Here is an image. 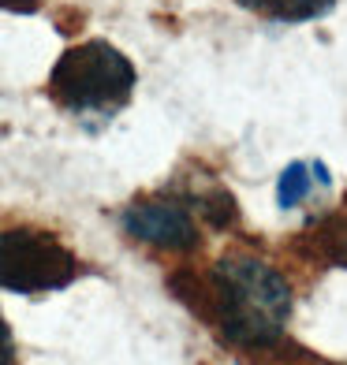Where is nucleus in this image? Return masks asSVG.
<instances>
[{"label":"nucleus","mask_w":347,"mask_h":365,"mask_svg":"<svg viewBox=\"0 0 347 365\" xmlns=\"http://www.w3.org/2000/svg\"><path fill=\"white\" fill-rule=\"evenodd\" d=\"M303 361H306V365H347V361H325V358H313V354H306Z\"/></svg>","instance_id":"obj_10"},{"label":"nucleus","mask_w":347,"mask_h":365,"mask_svg":"<svg viewBox=\"0 0 347 365\" xmlns=\"http://www.w3.org/2000/svg\"><path fill=\"white\" fill-rule=\"evenodd\" d=\"M328 182H333V175L321 160H291L276 179V205L291 212L310 202L318 190H328Z\"/></svg>","instance_id":"obj_6"},{"label":"nucleus","mask_w":347,"mask_h":365,"mask_svg":"<svg viewBox=\"0 0 347 365\" xmlns=\"http://www.w3.org/2000/svg\"><path fill=\"white\" fill-rule=\"evenodd\" d=\"M0 365H19V343L4 313H0Z\"/></svg>","instance_id":"obj_8"},{"label":"nucleus","mask_w":347,"mask_h":365,"mask_svg":"<svg viewBox=\"0 0 347 365\" xmlns=\"http://www.w3.org/2000/svg\"><path fill=\"white\" fill-rule=\"evenodd\" d=\"M86 272L60 235L34 224H15L0 231V291L11 294H53L71 287Z\"/></svg>","instance_id":"obj_3"},{"label":"nucleus","mask_w":347,"mask_h":365,"mask_svg":"<svg viewBox=\"0 0 347 365\" xmlns=\"http://www.w3.org/2000/svg\"><path fill=\"white\" fill-rule=\"evenodd\" d=\"M169 291L202 324L246 354H266L284 343L291 321V284L266 257L228 250L206 272L179 269Z\"/></svg>","instance_id":"obj_1"},{"label":"nucleus","mask_w":347,"mask_h":365,"mask_svg":"<svg viewBox=\"0 0 347 365\" xmlns=\"http://www.w3.org/2000/svg\"><path fill=\"white\" fill-rule=\"evenodd\" d=\"M291 250L318 269H347V212H318L291 239Z\"/></svg>","instance_id":"obj_5"},{"label":"nucleus","mask_w":347,"mask_h":365,"mask_svg":"<svg viewBox=\"0 0 347 365\" xmlns=\"http://www.w3.org/2000/svg\"><path fill=\"white\" fill-rule=\"evenodd\" d=\"M343 212H347V194H343Z\"/></svg>","instance_id":"obj_11"},{"label":"nucleus","mask_w":347,"mask_h":365,"mask_svg":"<svg viewBox=\"0 0 347 365\" xmlns=\"http://www.w3.org/2000/svg\"><path fill=\"white\" fill-rule=\"evenodd\" d=\"M243 11H254L273 23H313L336 8V0H236Z\"/></svg>","instance_id":"obj_7"},{"label":"nucleus","mask_w":347,"mask_h":365,"mask_svg":"<svg viewBox=\"0 0 347 365\" xmlns=\"http://www.w3.org/2000/svg\"><path fill=\"white\" fill-rule=\"evenodd\" d=\"M139 71L120 48L90 38L64 48L45 82V93L82 127H105L131 105Z\"/></svg>","instance_id":"obj_2"},{"label":"nucleus","mask_w":347,"mask_h":365,"mask_svg":"<svg viewBox=\"0 0 347 365\" xmlns=\"http://www.w3.org/2000/svg\"><path fill=\"white\" fill-rule=\"evenodd\" d=\"M41 8V0H0V11H15V15H34Z\"/></svg>","instance_id":"obj_9"},{"label":"nucleus","mask_w":347,"mask_h":365,"mask_svg":"<svg viewBox=\"0 0 347 365\" xmlns=\"http://www.w3.org/2000/svg\"><path fill=\"white\" fill-rule=\"evenodd\" d=\"M120 227L127 239L169 254H191L202 246V231H198L194 212L172 190L142 194L135 202H127L120 209Z\"/></svg>","instance_id":"obj_4"}]
</instances>
